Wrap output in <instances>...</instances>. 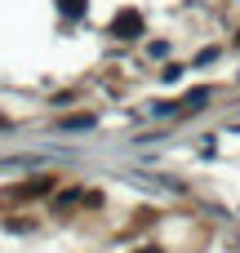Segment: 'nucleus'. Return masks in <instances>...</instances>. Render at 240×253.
Wrapping results in <instances>:
<instances>
[{"label":"nucleus","mask_w":240,"mask_h":253,"mask_svg":"<svg viewBox=\"0 0 240 253\" xmlns=\"http://www.w3.org/2000/svg\"><path fill=\"white\" fill-rule=\"evenodd\" d=\"M205 102H209V89H196V93H187L183 111H196V107H205Z\"/></svg>","instance_id":"1"}]
</instances>
